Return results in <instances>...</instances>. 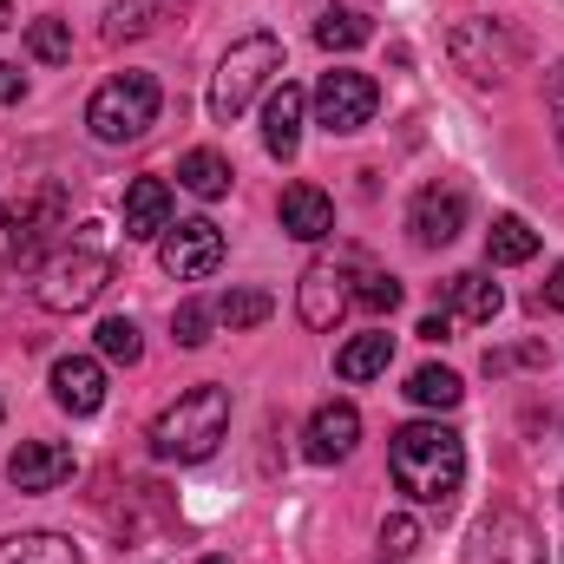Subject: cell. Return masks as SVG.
<instances>
[{
	"label": "cell",
	"instance_id": "cell-18",
	"mask_svg": "<svg viewBox=\"0 0 564 564\" xmlns=\"http://www.w3.org/2000/svg\"><path fill=\"white\" fill-rule=\"evenodd\" d=\"M164 230H171V184L164 177H132L126 184V237L151 243Z\"/></svg>",
	"mask_w": 564,
	"mask_h": 564
},
{
	"label": "cell",
	"instance_id": "cell-34",
	"mask_svg": "<svg viewBox=\"0 0 564 564\" xmlns=\"http://www.w3.org/2000/svg\"><path fill=\"white\" fill-rule=\"evenodd\" d=\"M532 308H564V263H552V276L539 282V295H532Z\"/></svg>",
	"mask_w": 564,
	"mask_h": 564
},
{
	"label": "cell",
	"instance_id": "cell-22",
	"mask_svg": "<svg viewBox=\"0 0 564 564\" xmlns=\"http://www.w3.org/2000/svg\"><path fill=\"white\" fill-rule=\"evenodd\" d=\"M0 564H79V545L66 532H13L0 539Z\"/></svg>",
	"mask_w": 564,
	"mask_h": 564
},
{
	"label": "cell",
	"instance_id": "cell-25",
	"mask_svg": "<svg viewBox=\"0 0 564 564\" xmlns=\"http://www.w3.org/2000/svg\"><path fill=\"white\" fill-rule=\"evenodd\" d=\"M177 184L191 191V197H224L230 191V158L224 151H184V164H177Z\"/></svg>",
	"mask_w": 564,
	"mask_h": 564
},
{
	"label": "cell",
	"instance_id": "cell-28",
	"mask_svg": "<svg viewBox=\"0 0 564 564\" xmlns=\"http://www.w3.org/2000/svg\"><path fill=\"white\" fill-rule=\"evenodd\" d=\"M26 53L33 59H46V66H59V59H73V26L66 20H26Z\"/></svg>",
	"mask_w": 564,
	"mask_h": 564
},
{
	"label": "cell",
	"instance_id": "cell-20",
	"mask_svg": "<svg viewBox=\"0 0 564 564\" xmlns=\"http://www.w3.org/2000/svg\"><path fill=\"white\" fill-rule=\"evenodd\" d=\"M388 361H394V335L388 328H368V335H355L335 355V375L341 381H375V375H388Z\"/></svg>",
	"mask_w": 564,
	"mask_h": 564
},
{
	"label": "cell",
	"instance_id": "cell-1",
	"mask_svg": "<svg viewBox=\"0 0 564 564\" xmlns=\"http://www.w3.org/2000/svg\"><path fill=\"white\" fill-rule=\"evenodd\" d=\"M388 466H394V486L414 499V506H446L466 479V446L459 433L440 421H408L388 446Z\"/></svg>",
	"mask_w": 564,
	"mask_h": 564
},
{
	"label": "cell",
	"instance_id": "cell-4",
	"mask_svg": "<svg viewBox=\"0 0 564 564\" xmlns=\"http://www.w3.org/2000/svg\"><path fill=\"white\" fill-rule=\"evenodd\" d=\"M158 106H164V93H158L151 73H119V79H106V86L93 93L86 126H93L99 144H132L158 126Z\"/></svg>",
	"mask_w": 564,
	"mask_h": 564
},
{
	"label": "cell",
	"instance_id": "cell-26",
	"mask_svg": "<svg viewBox=\"0 0 564 564\" xmlns=\"http://www.w3.org/2000/svg\"><path fill=\"white\" fill-rule=\"evenodd\" d=\"M276 315V295L270 289H230L224 302H217V322L224 328H263Z\"/></svg>",
	"mask_w": 564,
	"mask_h": 564
},
{
	"label": "cell",
	"instance_id": "cell-15",
	"mask_svg": "<svg viewBox=\"0 0 564 564\" xmlns=\"http://www.w3.org/2000/svg\"><path fill=\"white\" fill-rule=\"evenodd\" d=\"M302 112H308V93L282 79L276 93H270V106H263V151L282 158V164L302 151Z\"/></svg>",
	"mask_w": 564,
	"mask_h": 564
},
{
	"label": "cell",
	"instance_id": "cell-7",
	"mask_svg": "<svg viewBox=\"0 0 564 564\" xmlns=\"http://www.w3.org/2000/svg\"><path fill=\"white\" fill-rule=\"evenodd\" d=\"M466 564H545V532L519 506H492L466 539Z\"/></svg>",
	"mask_w": 564,
	"mask_h": 564
},
{
	"label": "cell",
	"instance_id": "cell-38",
	"mask_svg": "<svg viewBox=\"0 0 564 564\" xmlns=\"http://www.w3.org/2000/svg\"><path fill=\"white\" fill-rule=\"evenodd\" d=\"M0 421H7V408H0Z\"/></svg>",
	"mask_w": 564,
	"mask_h": 564
},
{
	"label": "cell",
	"instance_id": "cell-19",
	"mask_svg": "<svg viewBox=\"0 0 564 564\" xmlns=\"http://www.w3.org/2000/svg\"><path fill=\"white\" fill-rule=\"evenodd\" d=\"M446 308L459 322H492L506 308V295H499L492 270H459V276H446Z\"/></svg>",
	"mask_w": 564,
	"mask_h": 564
},
{
	"label": "cell",
	"instance_id": "cell-35",
	"mask_svg": "<svg viewBox=\"0 0 564 564\" xmlns=\"http://www.w3.org/2000/svg\"><path fill=\"white\" fill-rule=\"evenodd\" d=\"M20 99H26V79H20L7 59H0V106H20Z\"/></svg>",
	"mask_w": 564,
	"mask_h": 564
},
{
	"label": "cell",
	"instance_id": "cell-6",
	"mask_svg": "<svg viewBox=\"0 0 564 564\" xmlns=\"http://www.w3.org/2000/svg\"><path fill=\"white\" fill-rule=\"evenodd\" d=\"M59 230H66V197H59V191H33V197L7 204V210H0V270L40 263V257L59 243Z\"/></svg>",
	"mask_w": 564,
	"mask_h": 564
},
{
	"label": "cell",
	"instance_id": "cell-32",
	"mask_svg": "<svg viewBox=\"0 0 564 564\" xmlns=\"http://www.w3.org/2000/svg\"><path fill=\"white\" fill-rule=\"evenodd\" d=\"M414 545H421V525H414L408 512H394V519L381 525V552H388V558H414Z\"/></svg>",
	"mask_w": 564,
	"mask_h": 564
},
{
	"label": "cell",
	"instance_id": "cell-10",
	"mask_svg": "<svg viewBox=\"0 0 564 564\" xmlns=\"http://www.w3.org/2000/svg\"><path fill=\"white\" fill-rule=\"evenodd\" d=\"M446 46H453L459 73H466V79H479V86L506 79V73H512V59H519V40H512V33H499L492 20H459Z\"/></svg>",
	"mask_w": 564,
	"mask_h": 564
},
{
	"label": "cell",
	"instance_id": "cell-11",
	"mask_svg": "<svg viewBox=\"0 0 564 564\" xmlns=\"http://www.w3.org/2000/svg\"><path fill=\"white\" fill-rule=\"evenodd\" d=\"M375 106H381V86L368 73H322V86H315V119L328 132H361L375 119Z\"/></svg>",
	"mask_w": 564,
	"mask_h": 564
},
{
	"label": "cell",
	"instance_id": "cell-36",
	"mask_svg": "<svg viewBox=\"0 0 564 564\" xmlns=\"http://www.w3.org/2000/svg\"><path fill=\"white\" fill-rule=\"evenodd\" d=\"M446 328H453L446 315H426V322H421V335H426V341H446Z\"/></svg>",
	"mask_w": 564,
	"mask_h": 564
},
{
	"label": "cell",
	"instance_id": "cell-9",
	"mask_svg": "<svg viewBox=\"0 0 564 564\" xmlns=\"http://www.w3.org/2000/svg\"><path fill=\"white\" fill-rule=\"evenodd\" d=\"M158 263H164V276H177V282L217 276V263H224V230H217L210 217H184L177 230H164Z\"/></svg>",
	"mask_w": 564,
	"mask_h": 564
},
{
	"label": "cell",
	"instance_id": "cell-13",
	"mask_svg": "<svg viewBox=\"0 0 564 564\" xmlns=\"http://www.w3.org/2000/svg\"><path fill=\"white\" fill-rule=\"evenodd\" d=\"M7 479H13V492H53V486L73 479V446H59V440H20L13 459H7Z\"/></svg>",
	"mask_w": 564,
	"mask_h": 564
},
{
	"label": "cell",
	"instance_id": "cell-37",
	"mask_svg": "<svg viewBox=\"0 0 564 564\" xmlns=\"http://www.w3.org/2000/svg\"><path fill=\"white\" fill-rule=\"evenodd\" d=\"M7 26H13V0H0V33H7Z\"/></svg>",
	"mask_w": 564,
	"mask_h": 564
},
{
	"label": "cell",
	"instance_id": "cell-30",
	"mask_svg": "<svg viewBox=\"0 0 564 564\" xmlns=\"http://www.w3.org/2000/svg\"><path fill=\"white\" fill-rule=\"evenodd\" d=\"M210 328H217V308H210V302H177V315H171L177 348H204V341H210Z\"/></svg>",
	"mask_w": 564,
	"mask_h": 564
},
{
	"label": "cell",
	"instance_id": "cell-33",
	"mask_svg": "<svg viewBox=\"0 0 564 564\" xmlns=\"http://www.w3.org/2000/svg\"><path fill=\"white\" fill-rule=\"evenodd\" d=\"M545 112H552V126H558V144H564V59L545 73Z\"/></svg>",
	"mask_w": 564,
	"mask_h": 564
},
{
	"label": "cell",
	"instance_id": "cell-27",
	"mask_svg": "<svg viewBox=\"0 0 564 564\" xmlns=\"http://www.w3.org/2000/svg\"><path fill=\"white\" fill-rule=\"evenodd\" d=\"M459 394H466V388H459V375H453V368H421V375L408 381V401H414V408H433V414L459 408Z\"/></svg>",
	"mask_w": 564,
	"mask_h": 564
},
{
	"label": "cell",
	"instance_id": "cell-23",
	"mask_svg": "<svg viewBox=\"0 0 564 564\" xmlns=\"http://www.w3.org/2000/svg\"><path fill=\"white\" fill-rule=\"evenodd\" d=\"M532 257H539V230H532L525 217H492V230H486V263L512 270V263H532Z\"/></svg>",
	"mask_w": 564,
	"mask_h": 564
},
{
	"label": "cell",
	"instance_id": "cell-12",
	"mask_svg": "<svg viewBox=\"0 0 564 564\" xmlns=\"http://www.w3.org/2000/svg\"><path fill=\"white\" fill-rule=\"evenodd\" d=\"M408 230H414L421 250L453 243V237L466 230V191H459V184H426L421 197H414V210H408Z\"/></svg>",
	"mask_w": 564,
	"mask_h": 564
},
{
	"label": "cell",
	"instance_id": "cell-8",
	"mask_svg": "<svg viewBox=\"0 0 564 564\" xmlns=\"http://www.w3.org/2000/svg\"><path fill=\"white\" fill-rule=\"evenodd\" d=\"M355 270H361V250H341V257H322V263H308L302 270V289H295V308H302V322L308 328H335L348 308H355Z\"/></svg>",
	"mask_w": 564,
	"mask_h": 564
},
{
	"label": "cell",
	"instance_id": "cell-24",
	"mask_svg": "<svg viewBox=\"0 0 564 564\" xmlns=\"http://www.w3.org/2000/svg\"><path fill=\"white\" fill-rule=\"evenodd\" d=\"M315 40H322L328 53H355V46L375 40V20H368L361 7H328V13L315 20Z\"/></svg>",
	"mask_w": 564,
	"mask_h": 564
},
{
	"label": "cell",
	"instance_id": "cell-5",
	"mask_svg": "<svg viewBox=\"0 0 564 564\" xmlns=\"http://www.w3.org/2000/svg\"><path fill=\"white\" fill-rule=\"evenodd\" d=\"M106 282H112V257L99 250V237H79L73 250H59L40 282H33V295H40V308H53V315H79V308H93L99 295H106Z\"/></svg>",
	"mask_w": 564,
	"mask_h": 564
},
{
	"label": "cell",
	"instance_id": "cell-14",
	"mask_svg": "<svg viewBox=\"0 0 564 564\" xmlns=\"http://www.w3.org/2000/svg\"><path fill=\"white\" fill-rule=\"evenodd\" d=\"M53 401H59L73 421L99 414V408H106V368H99L93 355H59V361H53Z\"/></svg>",
	"mask_w": 564,
	"mask_h": 564
},
{
	"label": "cell",
	"instance_id": "cell-16",
	"mask_svg": "<svg viewBox=\"0 0 564 564\" xmlns=\"http://www.w3.org/2000/svg\"><path fill=\"white\" fill-rule=\"evenodd\" d=\"M276 217L295 243H322V237L335 230V204H328V191H315V184H289L282 204H276Z\"/></svg>",
	"mask_w": 564,
	"mask_h": 564
},
{
	"label": "cell",
	"instance_id": "cell-3",
	"mask_svg": "<svg viewBox=\"0 0 564 564\" xmlns=\"http://www.w3.org/2000/svg\"><path fill=\"white\" fill-rule=\"evenodd\" d=\"M276 73H282V46L270 40V33L237 40V46L224 53L217 79H210V119H217V126H237V119L250 112V99H257Z\"/></svg>",
	"mask_w": 564,
	"mask_h": 564
},
{
	"label": "cell",
	"instance_id": "cell-31",
	"mask_svg": "<svg viewBox=\"0 0 564 564\" xmlns=\"http://www.w3.org/2000/svg\"><path fill=\"white\" fill-rule=\"evenodd\" d=\"M355 302H361V308H375V315H394V308H401V282L388 276V270H368V263H361Z\"/></svg>",
	"mask_w": 564,
	"mask_h": 564
},
{
	"label": "cell",
	"instance_id": "cell-21",
	"mask_svg": "<svg viewBox=\"0 0 564 564\" xmlns=\"http://www.w3.org/2000/svg\"><path fill=\"white\" fill-rule=\"evenodd\" d=\"M184 13V0H112V13H106V40H139L151 26H164V20H177Z\"/></svg>",
	"mask_w": 564,
	"mask_h": 564
},
{
	"label": "cell",
	"instance_id": "cell-2",
	"mask_svg": "<svg viewBox=\"0 0 564 564\" xmlns=\"http://www.w3.org/2000/svg\"><path fill=\"white\" fill-rule=\"evenodd\" d=\"M224 433H230V394L224 388H191L151 421V453L191 466V459H210Z\"/></svg>",
	"mask_w": 564,
	"mask_h": 564
},
{
	"label": "cell",
	"instance_id": "cell-17",
	"mask_svg": "<svg viewBox=\"0 0 564 564\" xmlns=\"http://www.w3.org/2000/svg\"><path fill=\"white\" fill-rule=\"evenodd\" d=\"M355 440H361V414H355L348 401L315 408V421H308V459H315V466L348 459V453H355Z\"/></svg>",
	"mask_w": 564,
	"mask_h": 564
},
{
	"label": "cell",
	"instance_id": "cell-29",
	"mask_svg": "<svg viewBox=\"0 0 564 564\" xmlns=\"http://www.w3.org/2000/svg\"><path fill=\"white\" fill-rule=\"evenodd\" d=\"M93 341H99V355H106V361H126V368H132V361L144 355V341H139V322H132V315H106Z\"/></svg>",
	"mask_w": 564,
	"mask_h": 564
}]
</instances>
